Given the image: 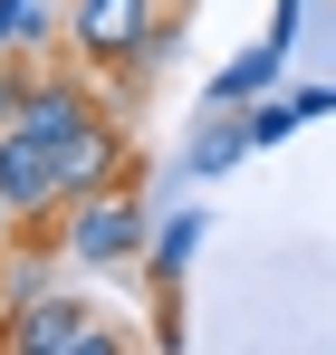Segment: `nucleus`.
I'll list each match as a JSON object with an SVG mask.
<instances>
[{
  "label": "nucleus",
  "instance_id": "nucleus-1",
  "mask_svg": "<svg viewBox=\"0 0 336 355\" xmlns=\"http://www.w3.org/2000/svg\"><path fill=\"white\" fill-rule=\"evenodd\" d=\"M144 240H154V231H144V211H135L125 192H77L58 250H67L77 269H125V259H144Z\"/></svg>",
  "mask_w": 336,
  "mask_h": 355
},
{
  "label": "nucleus",
  "instance_id": "nucleus-2",
  "mask_svg": "<svg viewBox=\"0 0 336 355\" xmlns=\"http://www.w3.org/2000/svg\"><path fill=\"white\" fill-rule=\"evenodd\" d=\"M154 29H164L154 0H77V10H67V49L87 67H135L154 49Z\"/></svg>",
  "mask_w": 336,
  "mask_h": 355
},
{
  "label": "nucleus",
  "instance_id": "nucleus-3",
  "mask_svg": "<svg viewBox=\"0 0 336 355\" xmlns=\"http://www.w3.org/2000/svg\"><path fill=\"white\" fill-rule=\"evenodd\" d=\"M10 346L19 355H106L115 336L96 327V307H77V297H29V307H10Z\"/></svg>",
  "mask_w": 336,
  "mask_h": 355
},
{
  "label": "nucleus",
  "instance_id": "nucleus-4",
  "mask_svg": "<svg viewBox=\"0 0 336 355\" xmlns=\"http://www.w3.org/2000/svg\"><path fill=\"white\" fill-rule=\"evenodd\" d=\"M87 125H96L87 87H19V106H10V125H0V135H19V144L58 154V144H77Z\"/></svg>",
  "mask_w": 336,
  "mask_h": 355
},
{
  "label": "nucleus",
  "instance_id": "nucleus-5",
  "mask_svg": "<svg viewBox=\"0 0 336 355\" xmlns=\"http://www.w3.org/2000/svg\"><path fill=\"white\" fill-rule=\"evenodd\" d=\"M279 58H288V39H279V29H269V39H260V49H240V58H230L221 77L202 87V96H212V106H250V96H260V87L279 77Z\"/></svg>",
  "mask_w": 336,
  "mask_h": 355
},
{
  "label": "nucleus",
  "instance_id": "nucleus-6",
  "mask_svg": "<svg viewBox=\"0 0 336 355\" xmlns=\"http://www.w3.org/2000/svg\"><path fill=\"white\" fill-rule=\"evenodd\" d=\"M106 164H115V135H106V125H87L77 144H58V182H67V202H77V192H106Z\"/></svg>",
  "mask_w": 336,
  "mask_h": 355
},
{
  "label": "nucleus",
  "instance_id": "nucleus-7",
  "mask_svg": "<svg viewBox=\"0 0 336 355\" xmlns=\"http://www.w3.org/2000/svg\"><path fill=\"white\" fill-rule=\"evenodd\" d=\"M49 39H58L49 0H0V49H10V58H29V49H49Z\"/></svg>",
  "mask_w": 336,
  "mask_h": 355
},
{
  "label": "nucleus",
  "instance_id": "nucleus-8",
  "mask_svg": "<svg viewBox=\"0 0 336 355\" xmlns=\"http://www.w3.org/2000/svg\"><path fill=\"white\" fill-rule=\"evenodd\" d=\"M250 144H260V135H250V116H230V106H221V125H202V144H192V173H230Z\"/></svg>",
  "mask_w": 336,
  "mask_h": 355
},
{
  "label": "nucleus",
  "instance_id": "nucleus-9",
  "mask_svg": "<svg viewBox=\"0 0 336 355\" xmlns=\"http://www.w3.org/2000/svg\"><path fill=\"white\" fill-rule=\"evenodd\" d=\"M192 250H202V211H173L164 231H154L144 259H154V279H183V269H192Z\"/></svg>",
  "mask_w": 336,
  "mask_h": 355
},
{
  "label": "nucleus",
  "instance_id": "nucleus-10",
  "mask_svg": "<svg viewBox=\"0 0 336 355\" xmlns=\"http://www.w3.org/2000/svg\"><path fill=\"white\" fill-rule=\"evenodd\" d=\"M288 125H298V96H288V106H250V135H260V144H279Z\"/></svg>",
  "mask_w": 336,
  "mask_h": 355
},
{
  "label": "nucleus",
  "instance_id": "nucleus-11",
  "mask_svg": "<svg viewBox=\"0 0 336 355\" xmlns=\"http://www.w3.org/2000/svg\"><path fill=\"white\" fill-rule=\"evenodd\" d=\"M10 106H19V77H10V49H0V125H10Z\"/></svg>",
  "mask_w": 336,
  "mask_h": 355
}]
</instances>
